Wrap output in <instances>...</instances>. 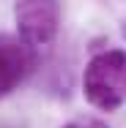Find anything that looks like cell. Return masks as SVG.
<instances>
[{
    "mask_svg": "<svg viewBox=\"0 0 126 128\" xmlns=\"http://www.w3.org/2000/svg\"><path fill=\"white\" fill-rule=\"evenodd\" d=\"M85 98L101 112H115L126 104V52L104 49L91 57L82 76Z\"/></svg>",
    "mask_w": 126,
    "mask_h": 128,
    "instance_id": "obj_1",
    "label": "cell"
},
{
    "mask_svg": "<svg viewBox=\"0 0 126 128\" xmlns=\"http://www.w3.org/2000/svg\"><path fill=\"white\" fill-rule=\"evenodd\" d=\"M14 16L19 27V38L33 49L50 46L58 36L60 25V6L52 0H25L14 6Z\"/></svg>",
    "mask_w": 126,
    "mask_h": 128,
    "instance_id": "obj_2",
    "label": "cell"
},
{
    "mask_svg": "<svg viewBox=\"0 0 126 128\" xmlns=\"http://www.w3.org/2000/svg\"><path fill=\"white\" fill-rule=\"evenodd\" d=\"M38 52L27 46L19 36L0 33V98L11 96L36 68Z\"/></svg>",
    "mask_w": 126,
    "mask_h": 128,
    "instance_id": "obj_3",
    "label": "cell"
},
{
    "mask_svg": "<svg viewBox=\"0 0 126 128\" xmlns=\"http://www.w3.org/2000/svg\"><path fill=\"white\" fill-rule=\"evenodd\" d=\"M63 128H110V126L104 120H99V117H93V114H79L74 120H69Z\"/></svg>",
    "mask_w": 126,
    "mask_h": 128,
    "instance_id": "obj_4",
    "label": "cell"
},
{
    "mask_svg": "<svg viewBox=\"0 0 126 128\" xmlns=\"http://www.w3.org/2000/svg\"><path fill=\"white\" fill-rule=\"evenodd\" d=\"M123 33H126V25H123Z\"/></svg>",
    "mask_w": 126,
    "mask_h": 128,
    "instance_id": "obj_5",
    "label": "cell"
}]
</instances>
